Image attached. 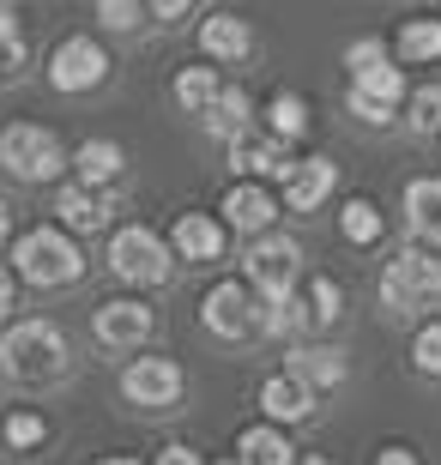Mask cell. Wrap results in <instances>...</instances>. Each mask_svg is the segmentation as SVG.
<instances>
[{
	"mask_svg": "<svg viewBox=\"0 0 441 465\" xmlns=\"http://www.w3.org/2000/svg\"><path fill=\"white\" fill-rule=\"evenodd\" d=\"M236 460L242 465H296V448L278 423H255V430L236 435Z\"/></svg>",
	"mask_w": 441,
	"mask_h": 465,
	"instance_id": "44dd1931",
	"label": "cell"
},
{
	"mask_svg": "<svg viewBox=\"0 0 441 465\" xmlns=\"http://www.w3.org/2000/svg\"><path fill=\"white\" fill-rule=\"evenodd\" d=\"M266 134H272V139H285V145L308 134V104L296 97V91H278V97L266 104Z\"/></svg>",
	"mask_w": 441,
	"mask_h": 465,
	"instance_id": "4316f807",
	"label": "cell"
},
{
	"mask_svg": "<svg viewBox=\"0 0 441 465\" xmlns=\"http://www.w3.org/2000/svg\"><path fill=\"white\" fill-rule=\"evenodd\" d=\"M170 248H175V260H187V266H212V260L224 254V224L205 218V212H182V218L170 224Z\"/></svg>",
	"mask_w": 441,
	"mask_h": 465,
	"instance_id": "2e32d148",
	"label": "cell"
},
{
	"mask_svg": "<svg viewBox=\"0 0 441 465\" xmlns=\"http://www.w3.org/2000/svg\"><path fill=\"white\" fill-rule=\"evenodd\" d=\"M200 49L212 54V61H248V54H255V31H248V18H236V13H212L200 25Z\"/></svg>",
	"mask_w": 441,
	"mask_h": 465,
	"instance_id": "d6986e66",
	"label": "cell"
},
{
	"mask_svg": "<svg viewBox=\"0 0 441 465\" xmlns=\"http://www.w3.org/2000/svg\"><path fill=\"white\" fill-rule=\"evenodd\" d=\"M375 465H417V453H411V448H381Z\"/></svg>",
	"mask_w": 441,
	"mask_h": 465,
	"instance_id": "f35d334b",
	"label": "cell"
},
{
	"mask_svg": "<svg viewBox=\"0 0 441 465\" xmlns=\"http://www.w3.org/2000/svg\"><path fill=\"white\" fill-rule=\"evenodd\" d=\"M109 272H115L121 284H139V291L170 284V272H175L170 236H157L152 224H121L115 236H109Z\"/></svg>",
	"mask_w": 441,
	"mask_h": 465,
	"instance_id": "277c9868",
	"label": "cell"
},
{
	"mask_svg": "<svg viewBox=\"0 0 441 465\" xmlns=\"http://www.w3.org/2000/svg\"><path fill=\"white\" fill-rule=\"evenodd\" d=\"M255 127V97L242 85H224V97L212 104V115H205V134H218V139H242Z\"/></svg>",
	"mask_w": 441,
	"mask_h": 465,
	"instance_id": "d4e9b609",
	"label": "cell"
},
{
	"mask_svg": "<svg viewBox=\"0 0 441 465\" xmlns=\"http://www.w3.org/2000/svg\"><path fill=\"white\" fill-rule=\"evenodd\" d=\"M145 6H152V18H182L194 0H145Z\"/></svg>",
	"mask_w": 441,
	"mask_h": 465,
	"instance_id": "74e56055",
	"label": "cell"
},
{
	"mask_svg": "<svg viewBox=\"0 0 441 465\" xmlns=\"http://www.w3.org/2000/svg\"><path fill=\"white\" fill-rule=\"evenodd\" d=\"M91 13H97L103 31H139V18L152 13V6H145V0H97Z\"/></svg>",
	"mask_w": 441,
	"mask_h": 465,
	"instance_id": "1f68e13d",
	"label": "cell"
},
{
	"mask_svg": "<svg viewBox=\"0 0 441 465\" xmlns=\"http://www.w3.org/2000/svg\"><path fill=\"white\" fill-rule=\"evenodd\" d=\"M260 411H266V423H278V430H285V423H303V417L315 411V387L296 381L290 369L285 375H266L260 381Z\"/></svg>",
	"mask_w": 441,
	"mask_h": 465,
	"instance_id": "e0dca14e",
	"label": "cell"
},
{
	"mask_svg": "<svg viewBox=\"0 0 441 465\" xmlns=\"http://www.w3.org/2000/svg\"><path fill=\"white\" fill-rule=\"evenodd\" d=\"M393 61V49L381 43V36H356L351 49H345V67H351V79L356 73H375V67H387Z\"/></svg>",
	"mask_w": 441,
	"mask_h": 465,
	"instance_id": "836d02e7",
	"label": "cell"
},
{
	"mask_svg": "<svg viewBox=\"0 0 441 465\" xmlns=\"http://www.w3.org/2000/svg\"><path fill=\"white\" fill-rule=\"evenodd\" d=\"M296 465H333V460H321V453H315V460H296Z\"/></svg>",
	"mask_w": 441,
	"mask_h": 465,
	"instance_id": "b9f144b4",
	"label": "cell"
},
{
	"mask_svg": "<svg viewBox=\"0 0 441 465\" xmlns=\"http://www.w3.org/2000/svg\"><path fill=\"white\" fill-rule=\"evenodd\" d=\"M91 465H139L134 453H109V460H91Z\"/></svg>",
	"mask_w": 441,
	"mask_h": 465,
	"instance_id": "60d3db41",
	"label": "cell"
},
{
	"mask_svg": "<svg viewBox=\"0 0 441 465\" xmlns=\"http://www.w3.org/2000/svg\"><path fill=\"white\" fill-rule=\"evenodd\" d=\"M303 302H308V327H333V321L345 314V291L333 284V278H315Z\"/></svg>",
	"mask_w": 441,
	"mask_h": 465,
	"instance_id": "f1b7e54d",
	"label": "cell"
},
{
	"mask_svg": "<svg viewBox=\"0 0 441 465\" xmlns=\"http://www.w3.org/2000/svg\"><path fill=\"white\" fill-rule=\"evenodd\" d=\"M103 79H109V54H103V43H91V36H67V43H55V54H49V85L61 91V97L97 91Z\"/></svg>",
	"mask_w": 441,
	"mask_h": 465,
	"instance_id": "9c48e42d",
	"label": "cell"
},
{
	"mask_svg": "<svg viewBox=\"0 0 441 465\" xmlns=\"http://www.w3.org/2000/svg\"><path fill=\"white\" fill-rule=\"evenodd\" d=\"M67 332L55 327V321H18L6 327L0 339V375L13 381V387H55V381L67 375Z\"/></svg>",
	"mask_w": 441,
	"mask_h": 465,
	"instance_id": "6da1fadb",
	"label": "cell"
},
{
	"mask_svg": "<svg viewBox=\"0 0 441 465\" xmlns=\"http://www.w3.org/2000/svg\"><path fill=\"white\" fill-rule=\"evenodd\" d=\"M260 314H266V296L248 284V278H224V284H212L200 302V321L212 339H224V345H236V339H255L260 332Z\"/></svg>",
	"mask_w": 441,
	"mask_h": 465,
	"instance_id": "8992f818",
	"label": "cell"
},
{
	"mask_svg": "<svg viewBox=\"0 0 441 465\" xmlns=\"http://www.w3.org/2000/svg\"><path fill=\"white\" fill-rule=\"evenodd\" d=\"M406 121L411 134H441V85H417L406 97Z\"/></svg>",
	"mask_w": 441,
	"mask_h": 465,
	"instance_id": "f546056e",
	"label": "cell"
},
{
	"mask_svg": "<svg viewBox=\"0 0 441 465\" xmlns=\"http://www.w3.org/2000/svg\"><path fill=\"white\" fill-rule=\"evenodd\" d=\"M152 327H157V314L139 296H115V302L97 309V345L103 351H139L152 339Z\"/></svg>",
	"mask_w": 441,
	"mask_h": 465,
	"instance_id": "8fae6325",
	"label": "cell"
},
{
	"mask_svg": "<svg viewBox=\"0 0 441 465\" xmlns=\"http://www.w3.org/2000/svg\"><path fill=\"white\" fill-rule=\"evenodd\" d=\"M182 387H187V375L175 357H134L121 369V399L139 405V411H170L182 399Z\"/></svg>",
	"mask_w": 441,
	"mask_h": 465,
	"instance_id": "ba28073f",
	"label": "cell"
},
{
	"mask_svg": "<svg viewBox=\"0 0 441 465\" xmlns=\"http://www.w3.org/2000/svg\"><path fill=\"white\" fill-rule=\"evenodd\" d=\"M55 218H61V230H73V236H97V230H109V218H115V200H109V188L67 182V188L55 193Z\"/></svg>",
	"mask_w": 441,
	"mask_h": 465,
	"instance_id": "7c38bea8",
	"label": "cell"
},
{
	"mask_svg": "<svg viewBox=\"0 0 441 465\" xmlns=\"http://www.w3.org/2000/svg\"><path fill=\"white\" fill-rule=\"evenodd\" d=\"M411 91H406V73L393 67H375V73H356L351 91H345V109H351L356 121H369V127H387L393 115H399V104H406Z\"/></svg>",
	"mask_w": 441,
	"mask_h": 465,
	"instance_id": "30bf717a",
	"label": "cell"
},
{
	"mask_svg": "<svg viewBox=\"0 0 441 465\" xmlns=\"http://www.w3.org/2000/svg\"><path fill=\"white\" fill-rule=\"evenodd\" d=\"M393 54H399V61H411V67L441 61V18H406V25H399V36H393Z\"/></svg>",
	"mask_w": 441,
	"mask_h": 465,
	"instance_id": "cb8c5ba5",
	"label": "cell"
},
{
	"mask_svg": "<svg viewBox=\"0 0 441 465\" xmlns=\"http://www.w3.org/2000/svg\"><path fill=\"white\" fill-rule=\"evenodd\" d=\"M0 170L13 175V182H55V175L67 170V152H61L55 127L13 121V127H0Z\"/></svg>",
	"mask_w": 441,
	"mask_h": 465,
	"instance_id": "5b68a950",
	"label": "cell"
},
{
	"mask_svg": "<svg viewBox=\"0 0 441 465\" xmlns=\"http://www.w3.org/2000/svg\"><path fill=\"white\" fill-rule=\"evenodd\" d=\"M411 369L441 381V321H424V327H417V339H411Z\"/></svg>",
	"mask_w": 441,
	"mask_h": 465,
	"instance_id": "4dcf8cb0",
	"label": "cell"
},
{
	"mask_svg": "<svg viewBox=\"0 0 441 465\" xmlns=\"http://www.w3.org/2000/svg\"><path fill=\"white\" fill-rule=\"evenodd\" d=\"M25 67V31H18V13L0 0V73Z\"/></svg>",
	"mask_w": 441,
	"mask_h": 465,
	"instance_id": "d6a6232c",
	"label": "cell"
},
{
	"mask_svg": "<svg viewBox=\"0 0 441 465\" xmlns=\"http://www.w3.org/2000/svg\"><path fill=\"white\" fill-rule=\"evenodd\" d=\"M285 369H290L296 381H308L315 393H321V387H339V381L351 375V362H345V351H339V345H296Z\"/></svg>",
	"mask_w": 441,
	"mask_h": 465,
	"instance_id": "ffe728a7",
	"label": "cell"
},
{
	"mask_svg": "<svg viewBox=\"0 0 441 465\" xmlns=\"http://www.w3.org/2000/svg\"><path fill=\"white\" fill-rule=\"evenodd\" d=\"M13 236V206H6V200H0V242Z\"/></svg>",
	"mask_w": 441,
	"mask_h": 465,
	"instance_id": "ab89813d",
	"label": "cell"
},
{
	"mask_svg": "<svg viewBox=\"0 0 441 465\" xmlns=\"http://www.w3.org/2000/svg\"><path fill=\"white\" fill-rule=\"evenodd\" d=\"M73 163H79V182L109 188V182H121V170H127V152H121L115 139H85V145L73 152Z\"/></svg>",
	"mask_w": 441,
	"mask_h": 465,
	"instance_id": "7402d4cb",
	"label": "cell"
},
{
	"mask_svg": "<svg viewBox=\"0 0 441 465\" xmlns=\"http://www.w3.org/2000/svg\"><path fill=\"white\" fill-rule=\"evenodd\" d=\"M242 278H248L266 302L272 296H296V278H303V248H296V236H285V230L255 236L248 254H242Z\"/></svg>",
	"mask_w": 441,
	"mask_h": 465,
	"instance_id": "52a82bcc",
	"label": "cell"
},
{
	"mask_svg": "<svg viewBox=\"0 0 441 465\" xmlns=\"http://www.w3.org/2000/svg\"><path fill=\"white\" fill-rule=\"evenodd\" d=\"M13 309H18V272L0 266V321H13Z\"/></svg>",
	"mask_w": 441,
	"mask_h": 465,
	"instance_id": "d590c367",
	"label": "cell"
},
{
	"mask_svg": "<svg viewBox=\"0 0 441 465\" xmlns=\"http://www.w3.org/2000/svg\"><path fill=\"white\" fill-rule=\"evenodd\" d=\"M339 230H345V242H351V248H375V242H381V230H387V218H381V206H375V200H363V193H356V200H345Z\"/></svg>",
	"mask_w": 441,
	"mask_h": 465,
	"instance_id": "484cf974",
	"label": "cell"
},
{
	"mask_svg": "<svg viewBox=\"0 0 441 465\" xmlns=\"http://www.w3.org/2000/svg\"><path fill=\"white\" fill-rule=\"evenodd\" d=\"M157 465H205V460H200L194 448H187V441H170V448L157 453Z\"/></svg>",
	"mask_w": 441,
	"mask_h": 465,
	"instance_id": "8d00e7d4",
	"label": "cell"
},
{
	"mask_svg": "<svg viewBox=\"0 0 441 465\" xmlns=\"http://www.w3.org/2000/svg\"><path fill=\"white\" fill-rule=\"evenodd\" d=\"M224 224L236 230V236H266L272 230V218H278V200H272V188L266 182H230V193H224Z\"/></svg>",
	"mask_w": 441,
	"mask_h": 465,
	"instance_id": "4fadbf2b",
	"label": "cell"
},
{
	"mask_svg": "<svg viewBox=\"0 0 441 465\" xmlns=\"http://www.w3.org/2000/svg\"><path fill=\"white\" fill-rule=\"evenodd\" d=\"M333 188H339V163H333V157H296L290 175H285V206L290 212H315Z\"/></svg>",
	"mask_w": 441,
	"mask_h": 465,
	"instance_id": "9a60e30c",
	"label": "cell"
},
{
	"mask_svg": "<svg viewBox=\"0 0 441 465\" xmlns=\"http://www.w3.org/2000/svg\"><path fill=\"white\" fill-rule=\"evenodd\" d=\"M218 465H242V460H218Z\"/></svg>",
	"mask_w": 441,
	"mask_h": 465,
	"instance_id": "7bdbcfd3",
	"label": "cell"
},
{
	"mask_svg": "<svg viewBox=\"0 0 441 465\" xmlns=\"http://www.w3.org/2000/svg\"><path fill=\"white\" fill-rule=\"evenodd\" d=\"M43 435H49V423H43L36 411H13L6 417V441H13V448H36Z\"/></svg>",
	"mask_w": 441,
	"mask_h": 465,
	"instance_id": "e575fe53",
	"label": "cell"
},
{
	"mask_svg": "<svg viewBox=\"0 0 441 465\" xmlns=\"http://www.w3.org/2000/svg\"><path fill=\"white\" fill-rule=\"evenodd\" d=\"M381 302H387L393 314L441 309V260L429 254L424 242H417V248H399V254L381 266Z\"/></svg>",
	"mask_w": 441,
	"mask_h": 465,
	"instance_id": "3957f363",
	"label": "cell"
},
{
	"mask_svg": "<svg viewBox=\"0 0 441 465\" xmlns=\"http://www.w3.org/2000/svg\"><path fill=\"white\" fill-rule=\"evenodd\" d=\"M406 224L424 248H441V175L406 182Z\"/></svg>",
	"mask_w": 441,
	"mask_h": 465,
	"instance_id": "ac0fdd59",
	"label": "cell"
},
{
	"mask_svg": "<svg viewBox=\"0 0 441 465\" xmlns=\"http://www.w3.org/2000/svg\"><path fill=\"white\" fill-rule=\"evenodd\" d=\"M170 97L187 109V115H212V104L224 97V85H218V67H182L175 73V85H170Z\"/></svg>",
	"mask_w": 441,
	"mask_h": 465,
	"instance_id": "603a6c76",
	"label": "cell"
},
{
	"mask_svg": "<svg viewBox=\"0 0 441 465\" xmlns=\"http://www.w3.org/2000/svg\"><path fill=\"white\" fill-rule=\"evenodd\" d=\"M230 170H236L242 182H285V175H290L285 139H272V134H242V139H230Z\"/></svg>",
	"mask_w": 441,
	"mask_h": 465,
	"instance_id": "5bb4252c",
	"label": "cell"
},
{
	"mask_svg": "<svg viewBox=\"0 0 441 465\" xmlns=\"http://www.w3.org/2000/svg\"><path fill=\"white\" fill-rule=\"evenodd\" d=\"M303 327H308L303 296H272L266 314H260V332H266V339H290V332H303Z\"/></svg>",
	"mask_w": 441,
	"mask_h": 465,
	"instance_id": "83f0119b",
	"label": "cell"
},
{
	"mask_svg": "<svg viewBox=\"0 0 441 465\" xmlns=\"http://www.w3.org/2000/svg\"><path fill=\"white\" fill-rule=\"evenodd\" d=\"M13 272L25 278V284H36V291H61V284H79L85 254H79L73 230L36 224V230H25V236L13 242Z\"/></svg>",
	"mask_w": 441,
	"mask_h": 465,
	"instance_id": "7a4b0ae2",
	"label": "cell"
}]
</instances>
